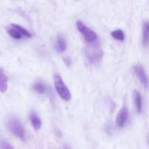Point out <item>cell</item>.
Segmentation results:
<instances>
[{
  "label": "cell",
  "mask_w": 149,
  "mask_h": 149,
  "mask_svg": "<svg viewBox=\"0 0 149 149\" xmlns=\"http://www.w3.org/2000/svg\"><path fill=\"white\" fill-rule=\"evenodd\" d=\"M7 31L8 33V34L15 39H20L23 37L21 36V34L20 33V32L17 29H15L14 27H13L11 25L9 27L7 28Z\"/></svg>",
  "instance_id": "cell-13"
},
{
  "label": "cell",
  "mask_w": 149,
  "mask_h": 149,
  "mask_svg": "<svg viewBox=\"0 0 149 149\" xmlns=\"http://www.w3.org/2000/svg\"><path fill=\"white\" fill-rule=\"evenodd\" d=\"M54 85H55V88L57 93L61 98L63 99L65 101H68L71 99V92L65 85L61 76L58 74H55L54 76Z\"/></svg>",
  "instance_id": "cell-2"
},
{
  "label": "cell",
  "mask_w": 149,
  "mask_h": 149,
  "mask_svg": "<svg viewBox=\"0 0 149 149\" xmlns=\"http://www.w3.org/2000/svg\"><path fill=\"white\" fill-rule=\"evenodd\" d=\"M128 119V111L126 107H122L118 112L116 119V126L119 127H123L126 124Z\"/></svg>",
  "instance_id": "cell-5"
},
{
  "label": "cell",
  "mask_w": 149,
  "mask_h": 149,
  "mask_svg": "<svg viewBox=\"0 0 149 149\" xmlns=\"http://www.w3.org/2000/svg\"><path fill=\"white\" fill-rule=\"evenodd\" d=\"M30 122L35 130H39L42 127V121L36 112L32 111L30 113Z\"/></svg>",
  "instance_id": "cell-7"
},
{
  "label": "cell",
  "mask_w": 149,
  "mask_h": 149,
  "mask_svg": "<svg viewBox=\"0 0 149 149\" xmlns=\"http://www.w3.org/2000/svg\"><path fill=\"white\" fill-rule=\"evenodd\" d=\"M11 26H13V27H14L15 29H17V30L20 32V33L21 34L22 36H25V37L27 38H31L32 36L31 33L27 29L22 27L21 26H19V25L17 24H14V23H13V24H11Z\"/></svg>",
  "instance_id": "cell-14"
},
{
  "label": "cell",
  "mask_w": 149,
  "mask_h": 149,
  "mask_svg": "<svg viewBox=\"0 0 149 149\" xmlns=\"http://www.w3.org/2000/svg\"><path fill=\"white\" fill-rule=\"evenodd\" d=\"M134 103L137 112L141 113L142 111V97L140 92L138 90H135L134 92Z\"/></svg>",
  "instance_id": "cell-10"
},
{
  "label": "cell",
  "mask_w": 149,
  "mask_h": 149,
  "mask_svg": "<svg viewBox=\"0 0 149 149\" xmlns=\"http://www.w3.org/2000/svg\"><path fill=\"white\" fill-rule=\"evenodd\" d=\"M64 61H65L66 65H70L71 63V61L69 58H64Z\"/></svg>",
  "instance_id": "cell-17"
},
{
  "label": "cell",
  "mask_w": 149,
  "mask_h": 149,
  "mask_svg": "<svg viewBox=\"0 0 149 149\" xmlns=\"http://www.w3.org/2000/svg\"><path fill=\"white\" fill-rule=\"evenodd\" d=\"M8 84H7V77L4 74L3 68L0 67V92L5 93L7 90Z\"/></svg>",
  "instance_id": "cell-9"
},
{
  "label": "cell",
  "mask_w": 149,
  "mask_h": 149,
  "mask_svg": "<svg viewBox=\"0 0 149 149\" xmlns=\"http://www.w3.org/2000/svg\"><path fill=\"white\" fill-rule=\"evenodd\" d=\"M102 52L99 49H94L91 51L87 52V59L90 63H95L98 61V60L101 59Z\"/></svg>",
  "instance_id": "cell-8"
},
{
  "label": "cell",
  "mask_w": 149,
  "mask_h": 149,
  "mask_svg": "<svg viewBox=\"0 0 149 149\" xmlns=\"http://www.w3.org/2000/svg\"><path fill=\"white\" fill-rule=\"evenodd\" d=\"M148 30L149 26L148 22H145L143 23V36H142V40H143V45L144 46H147L148 44Z\"/></svg>",
  "instance_id": "cell-12"
},
{
  "label": "cell",
  "mask_w": 149,
  "mask_h": 149,
  "mask_svg": "<svg viewBox=\"0 0 149 149\" xmlns=\"http://www.w3.org/2000/svg\"><path fill=\"white\" fill-rule=\"evenodd\" d=\"M33 90L36 92L37 93L41 95H43L45 93H46L47 90V86L45 85V83H43L42 81H36L33 84Z\"/></svg>",
  "instance_id": "cell-11"
},
{
  "label": "cell",
  "mask_w": 149,
  "mask_h": 149,
  "mask_svg": "<svg viewBox=\"0 0 149 149\" xmlns=\"http://www.w3.org/2000/svg\"><path fill=\"white\" fill-rule=\"evenodd\" d=\"M1 149H14L12 146L11 144L8 143L7 141H4L1 143Z\"/></svg>",
  "instance_id": "cell-16"
},
{
  "label": "cell",
  "mask_w": 149,
  "mask_h": 149,
  "mask_svg": "<svg viewBox=\"0 0 149 149\" xmlns=\"http://www.w3.org/2000/svg\"><path fill=\"white\" fill-rule=\"evenodd\" d=\"M65 149H69V148H65Z\"/></svg>",
  "instance_id": "cell-18"
},
{
  "label": "cell",
  "mask_w": 149,
  "mask_h": 149,
  "mask_svg": "<svg viewBox=\"0 0 149 149\" xmlns=\"http://www.w3.org/2000/svg\"><path fill=\"white\" fill-rule=\"evenodd\" d=\"M134 71H135V74H136V76L140 79L141 82L143 84V86L146 87V88H147L148 85V77H147L146 74L145 72V70H144V68H143L142 65H135V66L134 67Z\"/></svg>",
  "instance_id": "cell-4"
},
{
  "label": "cell",
  "mask_w": 149,
  "mask_h": 149,
  "mask_svg": "<svg viewBox=\"0 0 149 149\" xmlns=\"http://www.w3.org/2000/svg\"><path fill=\"white\" fill-rule=\"evenodd\" d=\"M112 37L113 39H116L118 41H124L125 40V33L121 29H118V30H115L111 32V33Z\"/></svg>",
  "instance_id": "cell-15"
},
{
  "label": "cell",
  "mask_w": 149,
  "mask_h": 149,
  "mask_svg": "<svg viewBox=\"0 0 149 149\" xmlns=\"http://www.w3.org/2000/svg\"><path fill=\"white\" fill-rule=\"evenodd\" d=\"M7 127L10 132L22 141L26 139V131L19 119L16 117L10 118L7 122Z\"/></svg>",
  "instance_id": "cell-1"
},
{
  "label": "cell",
  "mask_w": 149,
  "mask_h": 149,
  "mask_svg": "<svg viewBox=\"0 0 149 149\" xmlns=\"http://www.w3.org/2000/svg\"><path fill=\"white\" fill-rule=\"evenodd\" d=\"M76 26H77V29L82 34L87 42H93L97 39V33L94 31L92 30L90 28H89L87 25L84 24V23H83L82 21L77 20Z\"/></svg>",
  "instance_id": "cell-3"
},
{
  "label": "cell",
  "mask_w": 149,
  "mask_h": 149,
  "mask_svg": "<svg viewBox=\"0 0 149 149\" xmlns=\"http://www.w3.org/2000/svg\"><path fill=\"white\" fill-rule=\"evenodd\" d=\"M55 50L59 53H62L66 50L67 45L65 38L63 36H58L55 43Z\"/></svg>",
  "instance_id": "cell-6"
}]
</instances>
